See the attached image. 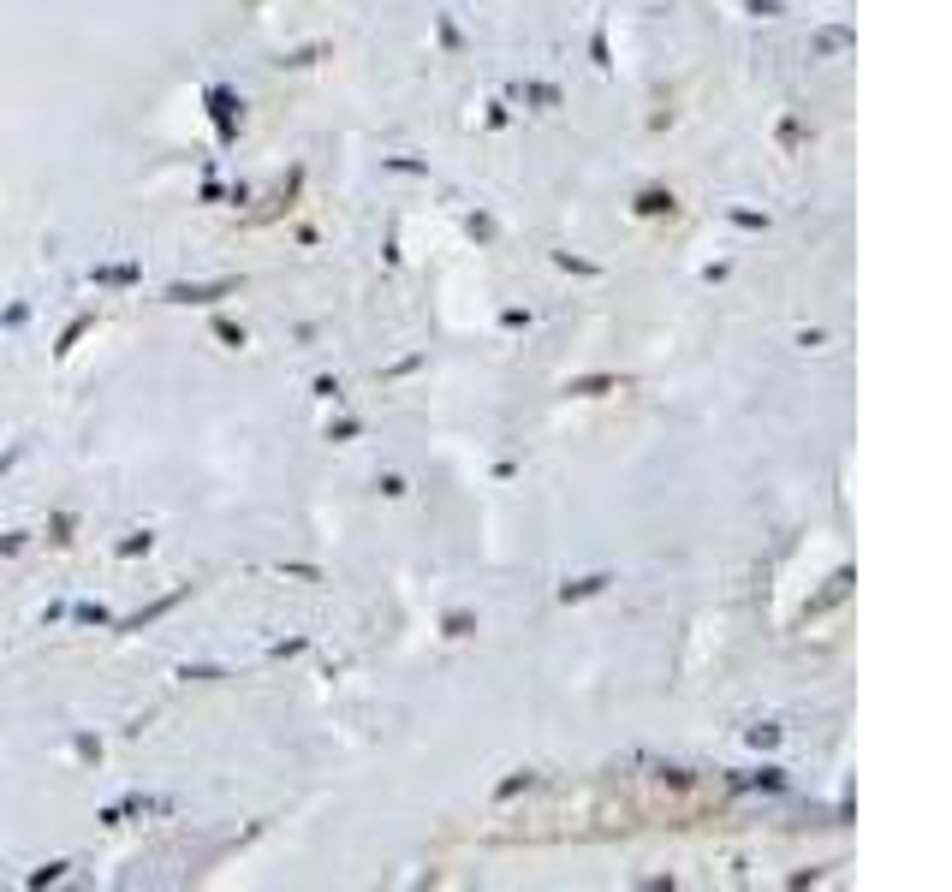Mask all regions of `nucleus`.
I'll use <instances>...</instances> for the list:
<instances>
[{
    "mask_svg": "<svg viewBox=\"0 0 952 892\" xmlns=\"http://www.w3.org/2000/svg\"><path fill=\"white\" fill-rule=\"evenodd\" d=\"M595 589H607V577H584V583H566L560 595H566V601H578V595H595Z\"/></svg>",
    "mask_w": 952,
    "mask_h": 892,
    "instance_id": "nucleus-2",
    "label": "nucleus"
},
{
    "mask_svg": "<svg viewBox=\"0 0 952 892\" xmlns=\"http://www.w3.org/2000/svg\"><path fill=\"white\" fill-rule=\"evenodd\" d=\"M221 292H233V280H215V286H173V304H215Z\"/></svg>",
    "mask_w": 952,
    "mask_h": 892,
    "instance_id": "nucleus-1",
    "label": "nucleus"
},
{
    "mask_svg": "<svg viewBox=\"0 0 952 892\" xmlns=\"http://www.w3.org/2000/svg\"><path fill=\"white\" fill-rule=\"evenodd\" d=\"M637 209H643V215H661V209H673V197H667V191H649Z\"/></svg>",
    "mask_w": 952,
    "mask_h": 892,
    "instance_id": "nucleus-3",
    "label": "nucleus"
}]
</instances>
